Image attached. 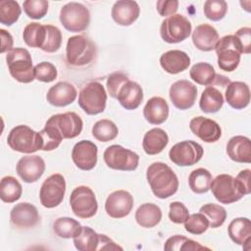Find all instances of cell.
<instances>
[{
    "instance_id": "cell-35",
    "label": "cell",
    "mask_w": 251,
    "mask_h": 251,
    "mask_svg": "<svg viewBox=\"0 0 251 251\" xmlns=\"http://www.w3.org/2000/svg\"><path fill=\"white\" fill-rule=\"evenodd\" d=\"M23 193L22 184L12 176H6L0 181V198L5 203H14L19 200Z\"/></svg>"
},
{
    "instance_id": "cell-23",
    "label": "cell",
    "mask_w": 251,
    "mask_h": 251,
    "mask_svg": "<svg viewBox=\"0 0 251 251\" xmlns=\"http://www.w3.org/2000/svg\"><path fill=\"white\" fill-rule=\"evenodd\" d=\"M226 103L235 110L246 108L250 102V89L243 81H230L225 88Z\"/></svg>"
},
{
    "instance_id": "cell-47",
    "label": "cell",
    "mask_w": 251,
    "mask_h": 251,
    "mask_svg": "<svg viewBox=\"0 0 251 251\" xmlns=\"http://www.w3.org/2000/svg\"><path fill=\"white\" fill-rule=\"evenodd\" d=\"M48 6L46 0H25L23 4L25 15L33 20L42 19L48 12Z\"/></svg>"
},
{
    "instance_id": "cell-26",
    "label": "cell",
    "mask_w": 251,
    "mask_h": 251,
    "mask_svg": "<svg viewBox=\"0 0 251 251\" xmlns=\"http://www.w3.org/2000/svg\"><path fill=\"white\" fill-rule=\"evenodd\" d=\"M117 99L126 110H135L143 101L142 87L137 82L128 79L119 90Z\"/></svg>"
},
{
    "instance_id": "cell-43",
    "label": "cell",
    "mask_w": 251,
    "mask_h": 251,
    "mask_svg": "<svg viewBox=\"0 0 251 251\" xmlns=\"http://www.w3.org/2000/svg\"><path fill=\"white\" fill-rule=\"evenodd\" d=\"M39 134L41 138L42 151H52L56 149L63 140V137L57 128L48 124H45L44 128L39 131Z\"/></svg>"
},
{
    "instance_id": "cell-30",
    "label": "cell",
    "mask_w": 251,
    "mask_h": 251,
    "mask_svg": "<svg viewBox=\"0 0 251 251\" xmlns=\"http://www.w3.org/2000/svg\"><path fill=\"white\" fill-rule=\"evenodd\" d=\"M168 143L169 136L167 132L160 127H154L144 134L142 147L147 155H157L166 148Z\"/></svg>"
},
{
    "instance_id": "cell-9",
    "label": "cell",
    "mask_w": 251,
    "mask_h": 251,
    "mask_svg": "<svg viewBox=\"0 0 251 251\" xmlns=\"http://www.w3.org/2000/svg\"><path fill=\"white\" fill-rule=\"evenodd\" d=\"M103 159L110 169L125 172L136 170L139 163V156L135 152L118 144L108 146L103 153Z\"/></svg>"
},
{
    "instance_id": "cell-37",
    "label": "cell",
    "mask_w": 251,
    "mask_h": 251,
    "mask_svg": "<svg viewBox=\"0 0 251 251\" xmlns=\"http://www.w3.org/2000/svg\"><path fill=\"white\" fill-rule=\"evenodd\" d=\"M212 179V175L208 170L198 168L190 173L188 176V185L194 193L203 194L210 190Z\"/></svg>"
},
{
    "instance_id": "cell-51",
    "label": "cell",
    "mask_w": 251,
    "mask_h": 251,
    "mask_svg": "<svg viewBox=\"0 0 251 251\" xmlns=\"http://www.w3.org/2000/svg\"><path fill=\"white\" fill-rule=\"evenodd\" d=\"M233 35L238 41L241 54L251 53V28L248 26L240 27Z\"/></svg>"
},
{
    "instance_id": "cell-50",
    "label": "cell",
    "mask_w": 251,
    "mask_h": 251,
    "mask_svg": "<svg viewBox=\"0 0 251 251\" xmlns=\"http://www.w3.org/2000/svg\"><path fill=\"white\" fill-rule=\"evenodd\" d=\"M189 212L185 205L181 202L175 201L170 204L169 219L175 224H184L188 219Z\"/></svg>"
},
{
    "instance_id": "cell-20",
    "label": "cell",
    "mask_w": 251,
    "mask_h": 251,
    "mask_svg": "<svg viewBox=\"0 0 251 251\" xmlns=\"http://www.w3.org/2000/svg\"><path fill=\"white\" fill-rule=\"evenodd\" d=\"M189 128L194 135L206 143L216 142L222 136L220 125L216 121L203 116L194 117L189 123Z\"/></svg>"
},
{
    "instance_id": "cell-44",
    "label": "cell",
    "mask_w": 251,
    "mask_h": 251,
    "mask_svg": "<svg viewBox=\"0 0 251 251\" xmlns=\"http://www.w3.org/2000/svg\"><path fill=\"white\" fill-rule=\"evenodd\" d=\"M203 11L207 19L218 22L225 18L227 12V3L225 0H207L204 3Z\"/></svg>"
},
{
    "instance_id": "cell-33",
    "label": "cell",
    "mask_w": 251,
    "mask_h": 251,
    "mask_svg": "<svg viewBox=\"0 0 251 251\" xmlns=\"http://www.w3.org/2000/svg\"><path fill=\"white\" fill-rule=\"evenodd\" d=\"M73 239L75 247L79 251L99 250L100 233L89 226H81L79 232Z\"/></svg>"
},
{
    "instance_id": "cell-38",
    "label": "cell",
    "mask_w": 251,
    "mask_h": 251,
    "mask_svg": "<svg viewBox=\"0 0 251 251\" xmlns=\"http://www.w3.org/2000/svg\"><path fill=\"white\" fill-rule=\"evenodd\" d=\"M80 228V223L69 217L58 218L53 223V231L60 238H74Z\"/></svg>"
},
{
    "instance_id": "cell-21",
    "label": "cell",
    "mask_w": 251,
    "mask_h": 251,
    "mask_svg": "<svg viewBox=\"0 0 251 251\" xmlns=\"http://www.w3.org/2000/svg\"><path fill=\"white\" fill-rule=\"evenodd\" d=\"M77 96L76 88L68 81H59L51 86L46 94V100L55 107H66L72 104Z\"/></svg>"
},
{
    "instance_id": "cell-46",
    "label": "cell",
    "mask_w": 251,
    "mask_h": 251,
    "mask_svg": "<svg viewBox=\"0 0 251 251\" xmlns=\"http://www.w3.org/2000/svg\"><path fill=\"white\" fill-rule=\"evenodd\" d=\"M46 26V38L42 51L47 53H54L58 51L62 44V32L61 30L52 25H45Z\"/></svg>"
},
{
    "instance_id": "cell-25",
    "label": "cell",
    "mask_w": 251,
    "mask_h": 251,
    "mask_svg": "<svg viewBox=\"0 0 251 251\" xmlns=\"http://www.w3.org/2000/svg\"><path fill=\"white\" fill-rule=\"evenodd\" d=\"M160 65L162 69L171 75L179 74L190 65V57L181 50H169L160 57Z\"/></svg>"
},
{
    "instance_id": "cell-40",
    "label": "cell",
    "mask_w": 251,
    "mask_h": 251,
    "mask_svg": "<svg viewBox=\"0 0 251 251\" xmlns=\"http://www.w3.org/2000/svg\"><path fill=\"white\" fill-rule=\"evenodd\" d=\"M119 133L118 126L110 120L103 119L97 121L92 126V135L100 142L114 140Z\"/></svg>"
},
{
    "instance_id": "cell-5",
    "label": "cell",
    "mask_w": 251,
    "mask_h": 251,
    "mask_svg": "<svg viewBox=\"0 0 251 251\" xmlns=\"http://www.w3.org/2000/svg\"><path fill=\"white\" fill-rule=\"evenodd\" d=\"M107 93L99 81L86 83L78 94V105L87 115H98L106 108Z\"/></svg>"
},
{
    "instance_id": "cell-52",
    "label": "cell",
    "mask_w": 251,
    "mask_h": 251,
    "mask_svg": "<svg viewBox=\"0 0 251 251\" xmlns=\"http://www.w3.org/2000/svg\"><path fill=\"white\" fill-rule=\"evenodd\" d=\"M178 8L177 0H159L156 3V9L160 16L170 17L176 14Z\"/></svg>"
},
{
    "instance_id": "cell-14",
    "label": "cell",
    "mask_w": 251,
    "mask_h": 251,
    "mask_svg": "<svg viewBox=\"0 0 251 251\" xmlns=\"http://www.w3.org/2000/svg\"><path fill=\"white\" fill-rule=\"evenodd\" d=\"M46 124L57 128L63 139H72L78 136L83 127L81 118L75 112L53 115L47 120Z\"/></svg>"
},
{
    "instance_id": "cell-6",
    "label": "cell",
    "mask_w": 251,
    "mask_h": 251,
    "mask_svg": "<svg viewBox=\"0 0 251 251\" xmlns=\"http://www.w3.org/2000/svg\"><path fill=\"white\" fill-rule=\"evenodd\" d=\"M60 22L71 32L83 31L90 24L89 10L81 3L69 2L61 8Z\"/></svg>"
},
{
    "instance_id": "cell-28",
    "label": "cell",
    "mask_w": 251,
    "mask_h": 251,
    "mask_svg": "<svg viewBox=\"0 0 251 251\" xmlns=\"http://www.w3.org/2000/svg\"><path fill=\"white\" fill-rule=\"evenodd\" d=\"M169 110V105L163 97L154 96L146 102L143 108V116L149 124L158 126L167 121Z\"/></svg>"
},
{
    "instance_id": "cell-7",
    "label": "cell",
    "mask_w": 251,
    "mask_h": 251,
    "mask_svg": "<svg viewBox=\"0 0 251 251\" xmlns=\"http://www.w3.org/2000/svg\"><path fill=\"white\" fill-rule=\"evenodd\" d=\"M218 66L225 72H233L240 63L241 50L234 35H225L219 39L216 45Z\"/></svg>"
},
{
    "instance_id": "cell-24",
    "label": "cell",
    "mask_w": 251,
    "mask_h": 251,
    "mask_svg": "<svg viewBox=\"0 0 251 251\" xmlns=\"http://www.w3.org/2000/svg\"><path fill=\"white\" fill-rule=\"evenodd\" d=\"M220 39L217 29L208 24L197 25L192 31V42L194 46L204 52L215 50Z\"/></svg>"
},
{
    "instance_id": "cell-11",
    "label": "cell",
    "mask_w": 251,
    "mask_h": 251,
    "mask_svg": "<svg viewBox=\"0 0 251 251\" xmlns=\"http://www.w3.org/2000/svg\"><path fill=\"white\" fill-rule=\"evenodd\" d=\"M66 193V180L60 174L49 176L41 184L39 200L43 207L51 209L59 206Z\"/></svg>"
},
{
    "instance_id": "cell-3",
    "label": "cell",
    "mask_w": 251,
    "mask_h": 251,
    "mask_svg": "<svg viewBox=\"0 0 251 251\" xmlns=\"http://www.w3.org/2000/svg\"><path fill=\"white\" fill-rule=\"evenodd\" d=\"M10 75L19 82L29 83L35 79L31 55L25 48H14L6 55Z\"/></svg>"
},
{
    "instance_id": "cell-42",
    "label": "cell",
    "mask_w": 251,
    "mask_h": 251,
    "mask_svg": "<svg viewBox=\"0 0 251 251\" xmlns=\"http://www.w3.org/2000/svg\"><path fill=\"white\" fill-rule=\"evenodd\" d=\"M22 8L17 1L2 0L0 1V23L4 25L11 26L20 18Z\"/></svg>"
},
{
    "instance_id": "cell-53",
    "label": "cell",
    "mask_w": 251,
    "mask_h": 251,
    "mask_svg": "<svg viewBox=\"0 0 251 251\" xmlns=\"http://www.w3.org/2000/svg\"><path fill=\"white\" fill-rule=\"evenodd\" d=\"M250 173L251 171L249 169H245L242 170L238 173V175L236 176L235 181L237 183V186L239 188V191L241 192V194L244 195H248L251 192V186H250Z\"/></svg>"
},
{
    "instance_id": "cell-39",
    "label": "cell",
    "mask_w": 251,
    "mask_h": 251,
    "mask_svg": "<svg viewBox=\"0 0 251 251\" xmlns=\"http://www.w3.org/2000/svg\"><path fill=\"white\" fill-rule=\"evenodd\" d=\"M164 249L176 251H198L204 249L209 250L208 247L201 245L199 242L179 234L169 237L164 244Z\"/></svg>"
},
{
    "instance_id": "cell-49",
    "label": "cell",
    "mask_w": 251,
    "mask_h": 251,
    "mask_svg": "<svg viewBox=\"0 0 251 251\" xmlns=\"http://www.w3.org/2000/svg\"><path fill=\"white\" fill-rule=\"evenodd\" d=\"M128 79H129L128 76L121 72H115V73H112L111 75H109V76L107 78L106 86H107V90H108V93L110 94V96L112 98L117 99L119 90L124 85V83L126 82Z\"/></svg>"
},
{
    "instance_id": "cell-27",
    "label": "cell",
    "mask_w": 251,
    "mask_h": 251,
    "mask_svg": "<svg viewBox=\"0 0 251 251\" xmlns=\"http://www.w3.org/2000/svg\"><path fill=\"white\" fill-rule=\"evenodd\" d=\"M229 238L244 249H250L251 240V222L248 218L239 217L233 219L227 227Z\"/></svg>"
},
{
    "instance_id": "cell-17",
    "label": "cell",
    "mask_w": 251,
    "mask_h": 251,
    "mask_svg": "<svg viewBox=\"0 0 251 251\" xmlns=\"http://www.w3.org/2000/svg\"><path fill=\"white\" fill-rule=\"evenodd\" d=\"M133 197L126 190H116L106 199L105 211L114 219H122L129 215L133 208Z\"/></svg>"
},
{
    "instance_id": "cell-19",
    "label": "cell",
    "mask_w": 251,
    "mask_h": 251,
    "mask_svg": "<svg viewBox=\"0 0 251 251\" xmlns=\"http://www.w3.org/2000/svg\"><path fill=\"white\" fill-rule=\"evenodd\" d=\"M45 171V162L38 155H27L22 157L16 166L18 176L26 183L37 181Z\"/></svg>"
},
{
    "instance_id": "cell-45",
    "label": "cell",
    "mask_w": 251,
    "mask_h": 251,
    "mask_svg": "<svg viewBox=\"0 0 251 251\" xmlns=\"http://www.w3.org/2000/svg\"><path fill=\"white\" fill-rule=\"evenodd\" d=\"M209 227V221L202 213L189 215L188 219L184 222V228L187 232L195 235L204 233Z\"/></svg>"
},
{
    "instance_id": "cell-41",
    "label": "cell",
    "mask_w": 251,
    "mask_h": 251,
    "mask_svg": "<svg viewBox=\"0 0 251 251\" xmlns=\"http://www.w3.org/2000/svg\"><path fill=\"white\" fill-rule=\"evenodd\" d=\"M199 212L202 213L208 219L209 226L212 228L222 226L226 219V209L218 204L207 203L200 208Z\"/></svg>"
},
{
    "instance_id": "cell-13",
    "label": "cell",
    "mask_w": 251,
    "mask_h": 251,
    "mask_svg": "<svg viewBox=\"0 0 251 251\" xmlns=\"http://www.w3.org/2000/svg\"><path fill=\"white\" fill-rule=\"evenodd\" d=\"M210 189L214 197L222 204H231L243 197L235 178L227 174H221L212 179Z\"/></svg>"
},
{
    "instance_id": "cell-18",
    "label": "cell",
    "mask_w": 251,
    "mask_h": 251,
    "mask_svg": "<svg viewBox=\"0 0 251 251\" xmlns=\"http://www.w3.org/2000/svg\"><path fill=\"white\" fill-rule=\"evenodd\" d=\"M39 220L37 208L28 202L16 204L10 213V223L16 228L25 229L33 227L39 223Z\"/></svg>"
},
{
    "instance_id": "cell-31",
    "label": "cell",
    "mask_w": 251,
    "mask_h": 251,
    "mask_svg": "<svg viewBox=\"0 0 251 251\" xmlns=\"http://www.w3.org/2000/svg\"><path fill=\"white\" fill-rule=\"evenodd\" d=\"M162 220V210L154 203L141 204L135 212V221L145 228L156 226Z\"/></svg>"
},
{
    "instance_id": "cell-48",
    "label": "cell",
    "mask_w": 251,
    "mask_h": 251,
    "mask_svg": "<svg viewBox=\"0 0 251 251\" xmlns=\"http://www.w3.org/2000/svg\"><path fill=\"white\" fill-rule=\"evenodd\" d=\"M56 67L50 62H41L34 66V77L38 81L51 82L57 78Z\"/></svg>"
},
{
    "instance_id": "cell-36",
    "label": "cell",
    "mask_w": 251,
    "mask_h": 251,
    "mask_svg": "<svg viewBox=\"0 0 251 251\" xmlns=\"http://www.w3.org/2000/svg\"><path fill=\"white\" fill-rule=\"evenodd\" d=\"M25 43L32 48H42L46 38V26L39 23L28 24L23 31Z\"/></svg>"
},
{
    "instance_id": "cell-29",
    "label": "cell",
    "mask_w": 251,
    "mask_h": 251,
    "mask_svg": "<svg viewBox=\"0 0 251 251\" xmlns=\"http://www.w3.org/2000/svg\"><path fill=\"white\" fill-rule=\"evenodd\" d=\"M226 154L236 163L251 162V141L243 135L232 136L226 144Z\"/></svg>"
},
{
    "instance_id": "cell-34",
    "label": "cell",
    "mask_w": 251,
    "mask_h": 251,
    "mask_svg": "<svg viewBox=\"0 0 251 251\" xmlns=\"http://www.w3.org/2000/svg\"><path fill=\"white\" fill-rule=\"evenodd\" d=\"M190 78L196 83L204 86L212 85L216 79V71L214 67L206 62H199L193 65L189 71Z\"/></svg>"
},
{
    "instance_id": "cell-22",
    "label": "cell",
    "mask_w": 251,
    "mask_h": 251,
    "mask_svg": "<svg viewBox=\"0 0 251 251\" xmlns=\"http://www.w3.org/2000/svg\"><path fill=\"white\" fill-rule=\"evenodd\" d=\"M140 8L136 1L120 0L114 3L111 11L112 19L116 24L123 26L132 25L139 17Z\"/></svg>"
},
{
    "instance_id": "cell-4",
    "label": "cell",
    "mask_w": 251,
    "mask_h": 251,
    "mask_svg": "<svg viewBox=\"0 0 251 251\" xmlns=\"http://www.w3.org/2000/svg\"><path fill=\"white\" fill-rule=\"evenodd\" d=\"M7 143L12 150L25 154L41 150L42 146L39 131L36 132L25 125L13 127L7 136Z\"/></svg>"
},
{
    "instance_id": "cell-2",
    "label": "cell",
    "mask_w": 251,
    "mask_h": 251,
    "mask_svg": "<svg viewBox=\"0 0 251 251\" xmlns=\"http://www.w3.org/2000/svg\"><path fill=\"white\" fill-rule=\"evenodd\" d=\"M96 55V45L89 37L83 34H78L68 38L66 46V59L70 66H88L95 60Z\"/></svg>"
},
{
    "instance_id": "cell-1",
    "label": "cell",
    "mask_w": 251,
    "mask_h": 251,
    "mask_svg": "<svg viewBox=\"0 0 251 251\" xmlns=\"http://www.w3.org/2000/svg\"><path fill=\"white\" fill-rule=\"evenodd\" d=\"M146 178L153 194L160 199L173 196L178 189V178L176 173L163 162H154L149 165Z\"/></svg>"
},
{
    "instance_id": "cell-16",
    "label": "cell",
    "mask_w": 251,
    "mask_h": 251,
    "mask_svg": "<svg viewBox=\"0 0 251 251\" xmlns=\"http://www.w3.org/2000/svg\"><path fill=\"white\" fill-rule=\"evenodd\" d=\"M72 159L75 165L82 171L92 170L98 159L97 145L90 140H80L76 142L72 150Z\"/></svg>"
},
{
    "instance_id": "cell-15",
    "label": "cell",
    "mask_w": 251,
    "mask_h": 251,
    "mask_svg": "<svg viewBox=\"0 0 251 251\" xmlns=\"http://www.w3.org/2000/svg\"><path fill=\"white\" fill-rule=\"evenodd\" d=\"M173 105L179 110L190 109L197 98V87L191 81L180 79L174 82L169 91Z\"/></svg>"
},
{
    "instance_id": "cell-12",
    "label": "cell",
    "mask_w": 251,
    "mask_h": 251,
    "mask_svg": "<svg viewBox=\"0 0 251 251\" xmlns=\"http://www.w3.org/2000/svg\"><path fill=\"white\" fill-rule=\"evenodd\" d=\"M203 147L194 140H183L176 143L169 152L170 160L180 167L193 166L203 157Z\"/></svg>"
},
{
    "instance_id": "cell-54",
    "label": "cell",
    "mask_w": 251,
    "mask_h": 251,
    "mask_svg": "<svg viewBox=\"0 0 251 251\" xmlns=\"http://www.w3.org/2000/svg\"><path fill=\"white\" fill-rule=\"evenodd\" d=\"M0 35H1V53H5V52H10L13 48V44H14V40H13V36L11 35V33L7 30H5L4 28L0 29Z\"/></svg>"
},
{
    "instance_id": "cell-10",
    "label": "cell",
    "mask_w": 251,
    "mask_h": 251,
    "mask_svg": "<svg viewBox=\"0 0 251 251\" xmlns=\"http://www.w3.org/2000/svg\"><path fill=\"white\" fill-rule=\"evenodd\" d=\"M70 205L73 213L80 219L92 218L98 210V203L93 190L85 185H79L72 191Z\"/></svg>"
},
{
    "instance_id": "cell-8",
    "label": "cell",
    "mask_w": 251,
    "mask_h": 251,
    "mask_svg": "<svg viewBox=\"0 0 251 251\" xmlns=\"http://www.w3.org/2000/svg\"><path fill=\"white\" fill-rule=\"evenodd\" d=\"M192 25L190 21L180 14H175L166 18L160 27V35L167 43H179L190 35Z\"/></svg>"
},
{
    "instance_id": "cell-32",
    "label": "cell",
    "mask_w": 251,
    "mask_h": 251,
    "mask_svg": "<svg viewBox=\"0 0 251 251\" xmlns=\"http://www.w3.org/2000/svg\"><path fill=\"white\" fill-rule=\"evenodd\" d=\"M223 92L214 85L207 86L200 97L199 107L202 112L207 114H214L219 112L224 105Z\"/></svg>"
}]
</instances>
